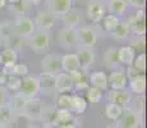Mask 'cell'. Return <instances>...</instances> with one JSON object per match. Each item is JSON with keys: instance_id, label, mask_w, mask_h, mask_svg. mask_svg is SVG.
I'll return each instance as SVG.
<instances>
[{"instance_id": "11", "label": "cell", "mask_w": 147, "mask_h": 128, "mask_svg": "<svg viewBox=\"0 0 147 128\" xmlns=\"http://www.w3.org/2000/svg\"><path fill=\"white\" fill-rule=\"evenodd\" d=\"M76 55H77L78 60H80L81 69H87V68H90L95 63V53H94V50L90 49V47L78 46Z\"/></svg>"}, {"instance_id": "16", "label": "cell", "mask_w": 147, "mask_h": 128, "mask_svg": "<svg viewBox=\"0 0 147 128\" xmlns=\"http://www.w3.org/2000/svg\"><path fill=\"white\" fill-rule=\"evenodd\" d=\"M35 23L41 31H47L55 23V16L51 14L50 12H41L36 17Z\"/></svg>"}, {"instance_id": "33", "label": "cell", "mask_w": 147, "mask_h": 128, "mask_svg": "<svg viewBox=\"0 0 147 128\" xmlns=\"http://www.w3.org/2000/svg\"><path fill=\"white\" fill-rule=\"evenodd\" d=\"M54 119H55V110L51 106H42L40 121H44L45 124H49V123H54Z\"/></svg>"}, {"instance_id": "36", "label": "cell", "mask_w": 147, "mask_h": 128, "mask_svg": "<svg viewBox=\"0 0 147 128\" xmlns=\"http://www.w3.org/2000/svg\"><path fill=\"white\" fill-rule=\"evenodd\" d=\"M70 78L73 81V85L74 83H78V82H88V78H87V73L84 69H78V70H74V72L69 73Z\"/></svg>"}, {"instance_id": "38", "label": "cell", "mask_w": 147, "mask_h": 128, "mask_svg": "<svg viewBox=\"0 0 147 128\" xmlns=\"http://www.w3.org/2000/svg\"><path fill=\"white\" fill-rule=\"evenodd\" d=\"M27 74H28V68L26 64H14L10 76H16V77L22 78V77H26Z\"/></svg>"}, {"instance_id": "25", "label": "cell", "mask_w": 147, "mask_h": 128, "mask_svg": "<svg viewBox=\"0 0 147 128\" xmlns=\"http://www.w3.org/2000/svg\"><path fill=\"white\" fill-rule=\"evenodd\" d=\"M104 63L106 64V67L114 68L119 64V59H118V49L114 46L107 47L105 54H104Z\"/></svg>"}, {"instance_id": "5", "label": "cell", "mask_w": 147, "mask_h": 128, "mask_svg": "<svg viewBox=\"0 0 147 128\" xmlns=\"http://www.w3.org/2000/svg\"><path fill=\"white\" fill-rule=\"evenodd\" d=\"M41 68L46 74L55 77L56 74L61 73V56L58 54H47L42 58Z\"/></svg>"}, {"instance_id": "45", "label": "cell", "mask_w": 147, "mask_h": 128, "mask_svg": "<svg viewBox=\"0 0 147 128\" xmlns=\"http://www.w3.org/2000/svg\"><path fill=\"white\" fill-rule=\"evenodd\" d=\"M59 128H77V127H76L74 122H69V123H65V124L59 126Z\"/></svg>"}, {"instance_id": "42", "label": "cell", "mask_w": 147, "mask_h": 128, "mask_svg": "<svg viewBox=\"0 0 147 128\" xmlns=\"http://www.w3.org/2000/svg\"><path fill=\"white\" fill-rule=\"evenodd\" d=\"M128 3L134 8H138V9H142L145 7L146 0H128Z\"/></svg>"}, {"instance_id": "28", "label": "cell", "mask_w": 147, "mask_h": 128, "mask_svg": "<svg viewBox=\"0 0 147 128\" xmlns=\"http://www.w3.org/2000/svg\"><path fill=\"white\" fill-rule=\"evenodd\" d=\"M14 37V31L13 26L8 22L0 24V41L1 42H10Z\"/></svg>"}, {"instance_id": "44", "label": "cell", "mask_w": 147, "mask_h": 128, "mask_svg": "<svg viewBox=\"0 0 147 128\" xmlns=\"http://www.w3.org/2000/svg\"><path fill=\"white\" fill-rule=\"evenodd\" d=\"M7 78H8V76L0 69V86H3V87L5 86V83H7Z\"/></svg>"}, {"instance_id": "21", "label": "cell", "mask_w": 147, "mask_h": 128, "mask_svg": "<svg viewBox=\"0 0 147 128\" xmlns=\"http://www.w3.org/2000/svg\"><path fill=\"white\" fill-rule=\"evenodd\" d=\"M26 99H23L21 95L16 93L12 98L9 99V102H7V105L12 109V112L14 114H22L24 109V105H26Z\"/></svg>"}, {"instance_id": "8", "label": "cell", "mask_w": 147, "mask_h": 128, "mask_svg": "<svg viewBox=\"0 0 147 128\" xmlns=\"http://www.w3.org/2000/svg\"><path fill=\"white\" fill-rule=\"evenodd\" d=\"M42 106L40 100L37 99H31V100L26 101L24 109L22 114L26 115L30 121H40L41 119V112H42Z\"/></svg>"}, {"instance_id": "1", "label": "cell", "mask_w": 147, "mask_h": 128, "mask_svg": "<svg viewBox=\"0 0 147 128\" xmlns=\"http://www.w3.org/2000/svg\"><path fill=\"white\" fill-rule=\"evenodd\" d=\"M142 123V114L134 108H124L117 119V128H138Z\"/></svg>"}, {"instance_id": "41", "label": "cell", "mask_w": 147, "mask_h": 128, "mask_svg": "<svg viewBox=\"0 0 147 128\" xmlns=\"http://www.w3.org/2000/svg\"><path fill=\"white\" fill-rule=\"evenodd\" d=\"M7 105V90L5 87L0 86V108Z\"/></svg>"}, {"instance_id": "48", "label": "cell", "mask_w": 147, "mask_h": 128, "mask_svg": "<svg viewBox=\"0 0 147 128\" xmlns=\"http://www.w3.org/2000/svg\"><path fill=\"white\" fill-rule=\"evenodd\" d=\"M5 1H7V0H0V9H1L3 7H5Z\"/></svg>"}, {"instance_id": "14", "label": "cell", "mask_w": 147, "mask_h": 128, "mask_svg": "<svg viewBox=\"0 0 147 128\" xmlns=\"http://www.w3.org/2000/svg\"><path fill=\"white\" fill-rule=\"evenodd\" d=\"M87 14L94 22H100L102 21L104 16H105V7L101 1L94 0L87 7Z\"/></svg>"}, {"instance_id": "40", "label": "cell", "mask_w": 147, "mask_h": 128, "mask_svg": "<svg viewBox=\"0 0 147 128\" xmlns=\"http://www.w3.org/2000/svg\"><path fill=\"white\" fill-rule=\"evenodd\" d=\"M133 67L137 70H140V72H143V70L146 69V55H145V53L140 54V55L134 59L133 60Z\"/></svg>"}, {"instance_id": "49", "label": "cell", "mask_w": 147, "mask_h": 128, "mask_svg": "<svg viewBox=\"0 0 147 128\" xmlns=\"http://www.w3.org/2000/svg\"><path fill=\"white\" fill-rule=\"evenodd\" d=\"M8 1H10V3H12V4H17V3L22 1V0H8Z\"/></svg>"}, {"instance_id": "31", "label": "cell", "mask_w": 147, "mask_h": 128, "mask_svg": "<svg viewBox=\"0 0 147 128\" xmlns=\"http://www.w3.org/2000/svg\"><path fill=\"white\" fill-rule=\"evenodd\" d=\"M121 112H123V108L118 106V105L113 104V102L107 104L106 108H105V115H106V118L110 119V121H117V119L120 116Z\"/></svg>"}, {"instance_id": "55", "label": "cell", "mask_w": 147, "mask_h": 128, "mask_svg": "<svg viewBox=\"0 0 147 128\" xmlns=\"http://www.w3.org/2000/svg\"><path fill=\"white\" fill-rule=\"evenodd\" d=\"M76 1H82V0H76Z\"/></svg>"}, {"instance_id": "10", "label": "cell", "mask_w": 147, "mask_h": 128, "mask_svg": "<svg viewBox=\"0 0 147 128\" xmlns=\"http://www.w3.org/2000/svg\"><path fill=\"white\" fill-rule=\"evenodd\" d=\"M128 26H129V30H131L136 36L145 35L146 26H145V13H143V10H138L137 14L129 19Z\"/></svg>"}, {"instance_id": "23", "label": "cell", "mask_w": 147, "mask_h": 128, "mask_svg": "<svg viewBox=\"0 0 147 128\" xmlns=\"http://www.w3.org/2000/svg\"><path fill=\"white\" fill-rule=\"evenodd\" d=\"M87 109V100L82 96L73 95L70 99V112L74 114H82Z\"/></svg>"}, {"instance_id": "27", "label": "cell", "mask_w": 147, "mask_h": 128, "mask_svg": "<svg viewBox=\"0 0 147 128\" xmlns=\"http://www.w3.org/2000/svg\"><path fill=\"white\" fill-rule=\"evenodd\" d=\"M14 113L12 112L8 105H4V106L0 108V124L4 127H8L9 124L13 123L14 121Z\"/></svg>"}, {"instance_id": "50", "label": "cell", "mask_w": 147, "mask_h": 128, "mask_svg": "<svg viewBox=\"0 0 147 128\" xmlns=\"http://www.w3.org/2000/svg\"><path fill=\"white\" fill-rule=\"evenodd\" d=\"M105 128H117V127H114V126H107V127H105Z\"/></svg>"}, {"instance_id": "6", "label": "cell", "mask_w": 147, "mask_h": 128, "mask_svg": "<svg viewBox=\"0 0 147 128\" xmlns=\"http://www.w3.org/2000/svg\"><path fill=\"white\" fill-rule=\"evenodd\" d=\"M58 41L61 47L67 50H72L77 46V37H76L74 28H65L63 27L58 33Z\"/></svg>"}, {"instance_id": "43", "label": "cell", "mask_w": 147, "mask_h": 128, "mask_svg": "<svg viewBox=\"0 0 147 128\" xmlns=\"http://www.w3.org/2000/svg\"><path fill=\"white\" fill-rule=\"evenodd\" d=\"M76 90H84V89H88V82H78V83L73 85Z\"/></svg>"}, {"instance_id": "20", "label": "cell", "mask_w": 147, "mask_h": 128, "mask_svg": "<svg viewBox=\"0 0 147 128\" xmlns=\"http://www.w3.org/2000/svg\"><path fill=\"white\" fill-rule=\"evenodd\" d=\"M134 56H136V53L131 46H123L120 49H118V59H119V62L128 65V67L133 64Z\"/></svg>"}, {"instance_id": "54", "label": "cell", "mask_w": 147, "mask_h": 128, "mask_svg": "<svg viewBox=\"0 0 147 128\" xmlns=\"http://www.w3.org/2000/svg\"><path fill=\"white\" fill-rule=\"evenodd\" d=\"M0 65H1V58H0Z\"/></svg>"}, {"instance_id": "24", "label": "cell", "mask_w": 147, "mask_h": 128, "mask_svg": "<svg viewBox=\"0 0 147 128\" xmlns=\"http://www.w3.org/2000/svg\"><path fill=\"white\" fill-rule=\"evenodd\" d=\"M128 3L125 0H109V10L113 16H124L127 12Z\"/></svg>"}, {"instance_id": "3", "label": "cell", "mask_w": 147, "mask_h": 128, "mask_svg": "<svg viewBox=\"0 0 147 128\" xmlns=\"http://www.w3.org/2000/svg\"><path fill=\"white\" fill-rule=\"evenodd\" d=\"M76 37H77V46L82 47H92L97 42V35H96L95 30L88 26L84 27H80L76 30Z\"/></svg>"}, {"instance_id": "32", "label": "cell", "mask_w": 147, "mask_h": 128, "mask_svg": "<svg viewBox=\"0 0 147 128\" xmlns=\"http://www.w3.org/2000/svg\"><path fill=\"white\" fill-rule=\"evenodd\" d=\"M104 26H105V30L109 31V32H113L115 28L118 27V24L120 23V21L118 19V17L113 16V14H109V16L104 17Z\"/></svg>"}, {"instance_id": "17", "label": "cell", "mask_w": 147, "mask_h": 128, "mask_svg": "<svg viewBox=\"0 0 147 128\" xmlns=\"http://www.w3.org/2000/svg\"><path fill=\"white\" fill-rule=\"evenodd\" d=\"M82 21V13L78 9H70L63 18V23L65 28H74L81 23Z\"/></svg>"}, {"instance_id": "19", "label": "cell", "mask_w": 147, "mask_h": 128, "mask_svg": "<svg viewBox=\"0 0 147 128\" xmlns=\"http://www.w3.org/2000/svg\"><path fill=\"white\" fill-rule=\"evenodd\" d=\"M110 85H111L113 90H124L127 87V83H128V79H127V76L121 72H111L110 74L109 81Z\"/></svg>"}, {"instance_id": "37", "label": "cell", "mask_w": 147, "mask_h": 128, "mask_svg": "<svg viewBox=\"0 0 147 128\" xmlns=\"http://www.w3.org/2000/svg\"><path fill=\"white\" fill-rule=\"evenodd\" d=\"M21 82H22V78H19V77L9 76L7 78V83H5V86L12 91H18L19 87H21Z\"/></svg>"}, {"instance_id": "29", "label": "cell", "mask_w": 147, "mask_h": 128, "mask_svg": "<svg viewBox=\"0 0 147 128\" xmlns=\"http://www.w3.org/2000/svg\"><path fill=\"white\" fill-rule=\"evenodd\" d=\"M129 32H131V30H129L128 23H119L118 27L111 32V35L117 41H123L128 37Z\"/></svg>"}, {"instance_id": "2", "label": "cell", "mask_w": 147, "mask_h": 128, "mask_svg": "<svg viewBox=\"0 0 147 128\" xmlns=\"http://www.w3.org/2000/svg\"><path fill=\"white\" fill-rule=\"evenodd\" d=\"M38 92H40V82L37 77L26 76L22 78L18 95H21L26 100H31V99H36Z\"/></svg>"}, {"instance_id": "39", "label": "cell", "mask_w": 147, "mask_h": 128, "mask_svg": "<svg viewBox=\"0 0 147 128\" xmlns=\"http://www.w3.org/2000/svg\"><path fill=\"white\" fill-rule=\"evenodd\" d=\"M70 99L72 96L67 95V93H61L58 99V108L59 109H65V110H70Z\"/></svg>"}, {"instance_id": "4", "label": "cell", "mask_w": 147, "mask_h": 128, "mask_svg": "<svg viewBox=\"0 0 147 128\" xmlns=\"http://www.w3.org/2000/svg\"><path fill=\"white\" fill-rule=\"evenodd\" d=\"M13 31L14 35H17L18 37H30L35 33V23L28 17L19 16L17 17L13 24Z\"/></svg>"}, {"instance_id": "18", "label": "cell", "mask_w": 147, "mask_h": 128, "mask_svg": "<svg viewBox=\"0 0 147 128\" xmlns=\"http://www.w3.org/2000/svg\"><path fill=\"white\" fill-rule=\"evenodd\" d=\"M88 82L91 83V87L104 91L107 89V77L104 72H95L90 76Z\"/></svg>"}, {"instance_id": "34", "label": "cell", "mask_w": 147, "mask_h": 128, "mask_svg": "<svg viewBox=\"0 0 147 128\" xmlns=\"http://www.w3.org/2000/svg\"><path fill=\"white\" fill-rule=\"evenodd\" d=\"M102 98V92L100 90L95 89V87H88L87 89V100L88 102H92V104H96Z\"/></svg>"}, {"instance_id": "12", "label": "cell", "mask_w": 147, "mask_h": 128, "mask_svg": "<svg viewBox=\"0 0 147 128\" xmlns=\"http://www.w3.org/2000/svg\"><path fill=\"white\" fill-rule=\"evenodd\" d=\"M54 87L58 92H69L73 90V81L68 73H59L54 78Z\"/></svg>"}, {"instance_id": "13", "label": "cell", "mask_w": 147, "mask_h": 128, "mask_svg": "<svg viewBox=\"0 0 147 128\" xmlns=\"http://www.w3.org/2000/svg\"><path fill=\"white\" fill-rule=\"evenodd\" d=\"M72 9V0H50L49 12L54 16H65Z\"/></svg>"}, {"instance_id": "22", "label": "cell", "mask_w": 147, "mask_h": 128, "mask_svg": "<svg viewBox=\"0 0 147 128\" xmlns=\"http://www.w3.org/2000/svg\"><path fill=\"white\" fill-rule=\"evenodd\" d=\"M129 86H131V90L133 91L137 95H143L145 93V89H146V78L143 74H138L134 76L131 78V82H129Z\"/></svg>"}, {"instance_id": "47", "label": "cell", "mask_w": 147, "mask_h": 128, "mask_svg": "<svg viewBox=\"0 0 147 128\" xmlns=\"http://www.w3.org/2000/svg\"><path fill=\"white\" fill-rule=\"evenodd\" d=\"M44 128H59L58 124H54V123H49V124H45Z\"/></svg>"}, {"instance_id": "53", "label": "cell", "mask_w": 147, "mask_h": 128, "mask_svg": "<svg viewBox=\"0 0 147 128\" xmlns=\"http://www.w3.org/2000/svg\"><path fill=\"white\" fill-rule=\"evenodd\" d=\"M0 128H8V127H4V126H1V124H0Z\"/></svg>"}, {"instance_id": "7", "label": "cell", "mask_w": 147, "mask_h": 128, "mask_svg": "<svg viewBox=\"0 0 147 128\" xmlns=\"http://www.w3.org/2000/svg\"><path fill=\"white\" fill-rule=\"evenodd\" d=\"M50 45V36L46 31H40L37 33H33L30 40V46L35 53H42L49 49Z\"/></svg>"}, {"instance_id": "30", "label": "cell", "mask_w": 147, "mask_h": 128, "mask_svg": "<svg viewBox=\"0 0 147 128\" xmlns=\"http://www.w3.org/2000/svg\"><path fill=\"white\" fill-rule=\"evenodd\" d=\"M54 78L55 77L46 74V73H41V76L38 77V82H40V91H53L55 90L54 87Z\"/></svg>"}, {"instance_id": "46", "label": "cell", "mask_w": 147, "mask_h": 128, "mask_svg": "<svg viewBox=\"0 0 147 128\" xmlns=\"http://www.w3.org/2000/svg\"><path fill=\"white\" fill-rule=\"evenodd\" d=\"M26 1L28 3V4H31V5H38L42 0H26Z\"/></svg>"}, {"instance_id": "15", "label": "cell", "mask_w": 147, "mask_h": 128, "mask_svg": "<svg viewBox=\"0 0 147 128\" xmlns=\"http://www.w3.org/2000/svg\"><path fill=\"white\" fill-rule=\"evenodd\" d=\"M78 69H81V64L76 54H65L61 56V70L69 74Z\"/></svg>"}, {"instance_id": "56", "label": "cell", "mask_w": 147, "mask_h": 128, "mask_svg": "<svg viewBox=\"0 0 147 128\" xmlns=\"http://www.w3.org/2000/svg\"><path fill=\"white\" fill-rule=\"evenodd\" d=\"M97 1H100V0H97Z\"/></svg>"}, {"instance_id": "26", "label": "cell", "mask_w": 147, "mask_h": 128, "mask_svg": "<svg viewBox=\"0 0 147 128\" xmlns=\"http://www.w3.org/2000/svg\"><path fill=\"white\" fill-rule=\"evenodd\" d=\"M69 122H73V115H72V112H70V110H65V109L55 110V119H54V124L61 126V124L69 123Z\"/></svg>"}, {"instance_id": "35", "label": "cell", "mask_w": 147, "mask_h": 128, "mask_svg": "<svg viewBox=\"0 0 147 128\" xmlns=\"http://www.w3.org/2000/svg\"><path fill=\"white\" fill-rule=\"evenodd\" d=\"M129 46L133 49V51H138L140 54H142L145 51V39L143 36H136V37L131 41V45Z\"/></svg>"}, {"instance_id": "9", "label": "cell", "mask_w": 147, "mask_h": 128, "mask_svg": "<svg viewBox=\"0 0 147 128\" xmlns=\"http://www.w3.org/2000/svg\"><path fill=\"white\" fill-rule=\"evenodd\" d=\"M109 99H110V102L113 104L118 105L120 108H128L129 102L132 100V95L128 90H113L109 95Z\"/></svg>"}, {"instance_id": "51", "label": "cell", "mask_w": 147, "mask_h": 128, "mask_svg": "<svg viewBox=\"0 0 147 128\" xmlns=\"http://www.w3.org/2000/svg\"><path fill=\"white\" fill-rule=\"evenodd\" d=\"M28 128H40V127H36V126H30Z\"/></svg>"}, {"instance_id": "52", "label": "cell", "mask_w": 147, "mask_h": 128, "mask_svg": "<svg viewBox=\"0 0 147 128\" xmlns=\"http://www.w3.org/2000/svg\"><path fill=\"white\" fill-rule=\"evenodd\" d=\"M1 46H3V42H1V41H0V49H1Z\"/></svg>"}]
</instances>
